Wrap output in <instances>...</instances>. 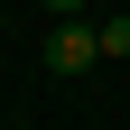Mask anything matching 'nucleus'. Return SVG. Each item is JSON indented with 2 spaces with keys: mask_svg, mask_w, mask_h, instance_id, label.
Wrapping results in <instances>:
<instances>
[{
  "mask_svg": "<svg viewBox=\"0 0 130 130\" xmlns=\"http://www.w3.org/2000/svg\"><path fill=\"white\" fill-rule=\"evenodd\" d=\"M46 9H56V19H84V0H46Z\"/></svg>",
  "mask_w": 130,
  "mask_h": 130,
  "instance_id": "7ed1b4c3",
  "label": "nucleus"
},
{
  "mask_svg": "<svg viewBox=\"0 0 130 130\" xmlns=\"http://www.w3.org/2000/svg\"><path fill=\"white\" fill-rule=\"evenodd\" d=\"M46 65H56V74H84V65H102V28H93V19H65L56 37H46Z\"/></svg>",
  "mask_w": 130,
  "mask_h": 130,
  "instance_id": "f257e3e1",
  "label": "nucleus"
},
{
  "mask_svg": "<svg viewBox=\"0 0 130 130\" xmlns=\"http://www.w3.org/2000/svg\"><path fill=\"white\" fill-rule=\"evenodd\" d=\"M93 28H102V56L121 65V56H130V19H93Z\"/></svg>",
  "mask_w": 130,
  "mask_h": 130,
  "instance_id": "f03ea898",
  "label": "nucleus"
}]
</instances>
